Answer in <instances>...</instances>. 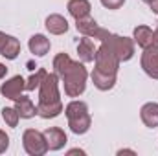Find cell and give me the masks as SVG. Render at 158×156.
I'll list each match as a JSON object with an SVG mask.
<instances>
[{
    "mask_svg": "<svg viewBox=\"0 0 158 156\" xmlns=\"http://www.w3.org/2000/svg\"><path fill=\"white\" fill-rule=\"evenodd\" d=\"M53 72L59 76L63 86H64V96L68 97H79L86 90V81H88V70L85 63L74 61L68 53H57L53 57Z\"/></svg>",
    "mask_w": 158,
    "mask_h": 156,
    "instance_id": "1",
    "label": "cell"
},
{
    "mask_svg": "<svg viewBox=\"0 0 158 156\" xmlns=\"http://www.w3.org/2000/svg\"><path fill=\"white\" fill-rule=\"evenodd\" d=\"M59 83L61 79L55 72H48L39 86V101H37V116L42 119H53L64 112V105L61 101V92H59Z\"/></svg>",
    "mask_w": 158,
    "mask_h": 156,
    "instance_id": "2",
    "label": "cell"
},
{
    "mask_svg": "<svg viewBox=\"0 0 158 156\" xmlns=\"http://www.w3.org/2000/svg\"><path fill=\"white\" fill-rule=\"evenodd\" d=\"M64 116L68 119V127L74 134H86L92 127V116L88 112V105L85 101L72 99L66 107H64Z\"/></svg>",
    "mask_w": 158,
    "mask_h": 156,
    "instance_id": "3",
    "label": "cell"
},
{
    "mask_svg": "<svg viewBox=\"0 0 158 156\" xmlns=\"http://www.w3.org/2000/svg\"><path fill=\"white\" fill-rule=\"evenodd\" d=\"M107 48H110V51L119 59V63H127L134 57L136 51V44L131 37H123V35H116V33H109L105 39L101 40Z\"/></svg>",
    "mask_w": 158,
    "mask_h": 156,
    "instance_id": "4",
    "label": "cell"
},
{
    "mask_svg": "<svg viewBox=\"0 0 158 156\" xmlns=\"http://www.w3.org/2000/svg\"><path fill=\"white\" fill-rule=\"evenodd\" d=\"M22 147L26 154L30 156H44L48 153V143L44 138V132L37 129H26L22 134Z\"/></svg>",
    "mask_w": 158,
    "mask_h": 156,
    "instance_id": "5",
    "label": "cell"
},
{
    "mask_svg": "<svg viewBox=\"0 0 158 156\" xmlns=\"http://www.w3.org/2000/svg\"><path fill=\"white\" fill-rule=\"evenodd\" d=\"M94 63H96V68L98 70H101V72H105V74H116L118 76V70H119V59L110 51V48H107L103 42L99 44V48L96 50V59H94Z\"/></svg>",
    "mask_w": 158,
    "mask_h": 156,
    "instance_id": "6",
    "label": "cell"
},
{
    "mask_svg": "<svg viewBox=\"0 0 158 156\" xmlns=\"http://www.w3.org/2000/svg\"><path fill=\"white\" fill-rule=\"evenodd\" d=\"M76 30H77L81 35L90 37V39H96V40H103L109 33H110V31H107L105 28H101V26L96 22V18H92L90 15L76 20Z\"/></svg>",
    "mask_w": 158,
    "mask_h": 156,
    "instance_id": "7",
    "label": "cell"
},
{
    "mask_svg": "<svg viewBox=\"0 0 158 156\" xmlns=\"http://www.w3.org/2000/svg\"><path fill=\"white\" fill-rule=\"evenodd\" d=\"M24 90H26V79L22 76H13V77L6 79V83H2V86H0V94L11 101L20 97Z\"/></svg>",
    "mask_w": 158,
    "mask_h": 156,
    "instance_id": "8",
    "label": "cell"
},
{
    "mask_svg": "<svg viewBox=\"0 0 158 156\" xmlns=\"http://www.w3.org/2000/svg\"><path fill=\"white\" fill-rule=\"evenodd\" d=\"M44 138L48 143V151H61L66 143H68V136L61 127H48L44 130Z\"/></svg>",
    "mask_w": 158,
    "mask_h": 156,
    "instance_id": "9",
    "label": "cell"
},
{
    "mask_svg": "<svg viewBox=\"0 0 158 156\" xmlns=\"http://www.w3.org/2000/svg\"><path fill=\"white\" fill-rule=\"evenodd\" d=\"M140 66L151 79L158 81V50L156 48L143 50V53L140 57Z\"/></svg>",
    "mask_w": 158,
    "mask_h": 156,
    "instance_id": "10",
    "label": "cell"
},
{
    "mask_svg": "<svg viewBox=\"0 0 158 156\" xmlns=\"http://www.w3.org/2000/svg\"><path fill=\"white\" fill-rule=\"evenodd\" d=\"M90 79H92V83H94V86H96L98 90H101V92H109V90H112V88L116 86L118 76H116V74H105V72L94 68L92 74H90Z\"/></svg>",
    "mask_w": 158,
    "mask_h": 156,
    "instance_id": "11",
    "label": "cell"
},
{
    "mask_svg": "<svg viewBox=\"0 0 158 156\" xmlns=\"http://www.w3.org/2000/svg\"><path fill=\"white\" fill-rule=\"evenodd\" d=\"M20 40L13 35H4V39L0 40V55L6 57L7 61H15L20 55Z\"/></svg>",
    "mask_w": 158,
    "mask_h": 156,
    "instance_id": "12",
    "label": "cell"
},
{
    "mask_svg": "<svg viewBox=\"0 0 158 156\" xmlns=\"http://www.w3.org/2000/svg\"><path fill=\"white\" fill-rule=\"evenodd\" d=\"M28 48H30V51H31L35 57H44V55L50 51L52 42H50V39H48L46 35H42V33H35V35L30 37Z\"/></svg>",
    "mask_w": 158,
    "mask_h": 156,
    "instance_id": "13",
    "label": "cell"
},
{
    "mask_svg": "<svg viewBox=\"0 0 158 156\" xmlns=\"http://www.w3.org/2000/svg\"><path fill=\"white\" fill-rule=\"evenodd\" d=\"M44 26H46L48 33H52V35H63V33L68 31V20H66L63 15H59V13L48 15Z\"/></svg>",
    "mask_w": 158,
    "mask_h": 156,
    "instance_id": "14",
    "label": "cell"
},
{
    "mask_svg": "<svg viewBox=\"0 0 158 156\" xmlns=\"http://www.w3.org/2000/svg\"><path fill=\"white\" fill-rule=\"evenodd\" d=\"M140 119L145 127L149 129H156L158 127V103L149 101L145 105H142L140 109Z\"/></svg>",
    "mask_w": 158,
    "mask_h": 156,
    "instance_id": "15",
    "label": "cell"
},
{
    "mask_svg": "<svg viewBox=\"0 0 158 156\" xmlns=\"http://www.w3.org/2000/svg\"><path fill=\"white\" fill-rule=\"evenodd\" d=\"M96 46H94V40L90 39V37H85L83 35V39H79L77 42V55H79V61L81 63H94V59H96Z\"/></svg>",
    "mask_w": 158,
    "mask_h": 156,
    "instance_id": "16",
    "label": "cell"
},
{
    "mask_svg": "<svg viewBox=\"0 0 158 156\" xmlns=\"http://www.w3.org/2000/svg\"><path fill=\"white\" fill-rule=\"evenodd\" d=\"M132 40L134 44H138L142 50H147V48H155L153 46V30L149 26H136L134 31H132Z\"/></svg>",
    "mask_w": 158,
    "mask_h": 156,
    "instance_id": "17",
    "label": "cell"
},
{
    "mask_svg": "<svg viewBox=\"0 0 158 156\" xmlns=\"http://www.w3.org/2000/svg\"><path fill=\"white\" fill-rule=\"evenodd\" d=\"M15 109L19 112L20 119H31L37 116V105H33V101L28 96H20L15 99Z\"/></svg>",
    "mask_w": 158,
    "mask_h": 156,
    "instance_id": "18",
    "label": "cell"
},
{
    "mask_svg": "<svg viewBox=\"0 0 158 156\" xmlns=\"http://www.w3.org/2000/svg\"><path fill=\"white\" fill-rule=\"evenodd\" d=\"M66 9H68V13L77 20V18H83V17H88V15H90L92 6H90L88 0H68Z\"/></svg>",
    "mask_w": 158,
    "mask_h": 156,
    "instance_id": "19",
    "label": "cell"
},
{
    "mask_svg": "<svg viewBox=\"0 0 158 156\" xmlns=\"http://www.w3.org/2000/svg\"><path fill=\"white\" fill-rule=\"evenodd\" d=\"M2 117L6 121V125L11 127V129H15L19 125V121H20V116H19V112H17L15 107H4L2 109Z\"/></svg>",
    "mask_w": 158,
    "mask_h": 156,
    "instance_id": "20",
    "label": "cell"
},
{
    "mask_svg": "<svg viewBox=\"0 0 158 156\" xmlns=\"http://www.w3.org/2000/svg\"><path fill=\"white\" fill-rule=\"evenodd\" d=\"M48 72L44 70V68H39L35 74H31L30 77L26 79V90L28 92H33L35 88H39L40 86V83H42V79H44V76H46Z\"/></svg>",
    "mask_w": 158,
    "mask_h": 156,
    "instance_id": "21",
    "label": "cell"
},
{
    "mask_svg": "<svg viewBox=\"0 0 158 156\" xmlns=\"http://www.w3.org/2000/svg\"><path fill=\"white\" fill-rule=\"evenodd\" d=\"M99 2H101V6L107 7V9H119V7L125 4V0H99Z\"/></svg>",
    "mask_w": 158,
    "mask_h": 156,
    "instance_id": "22",
    "label": "cell"
},
{
    "mask_svg": "<svg viewBox=\"0 0 158 156\" xmlns=\"http://www.w3.org/2000/svg\"><path fill=\"white\" fill-rule=\"evenodd\" d=\"M9 149V136L6 134V130L0 129V154H4Z\"/></svg>",
    "mask_w": 158,
    "mask_h": 156,
    "instance_id": "23",
    "label": "cell"
},
{
    "mask_svg": "<svg viewBox=\"0 0 158 156\" xmlns=\"http://www.w3.org/2000/svg\"><path fill=\"white\" fill-rule=\"evenodd\" d=\"M6 76H7V66L0 61V79H6Z\"/></svg>",
    "mask_w": 158,
    "mask_h": 156,
    "instance_id": "24",
    "label": "cell"
},
{
    "mask_svg": "<svg viewBox=\"0 0 158 156\" xmlns=\"http://www.w3.org/2000/svg\"><path fill=\"white\" fill-rule=\"evenodd\" d=\"M149 7H151V11H153L155 15H158V0H153V2L149 4Z\"/></svg>",
    "mask_w": 158,
    "mask_h": 156,
    "instance_id": "25",
    "label": "cell"
},
{
    "mask_svg": "<svg viewBox=\"0 0 158 156\" xmlns=\"http://www.w3.org/2000/svg\"><path fill=\"white\" fill-rule=\"evenodd\" d=\"M153 46L158 50V26H156V30L153 31Z\"/></svg>",
    "mask_w": 158,
    "mask_h": 156,
    "instance_id": "26",
    "label": "cell"
},
{
    "mask_svg": "<svg viewBox=\"0 0 158 156\" xmlns=\"http://www.w3.org/2000/svg\"><path fill=\"white\" fill-rule=\"evenodd\" d=\"M66 154H68V156H72V154H85V151H83V149H70Z\"/></svg>",
    "mask_w": 158,
    "mask_h": 156,
    "instance_id": "27",
    "label": "cell"
},
{
    "mask_svg": "<svg viewBox=\"0 0 158 156\" xmlns=\"http://www.w3.org/2000/svg\"><path fill=\"white\" fill-rule=\"evenodd\" d=\"M118 154L121 156V154H136V153H134V151H131V149H119Z\"/></svg>",
    "mask_w": 158,
    "mask_h": 156,
    "instance_id": "28",
    "label": "cell"
},
{
    "mask_svg": "<svg viewBox=\"0 0 158 156\" xmlns=\"http://www.w3.org/2000/svg\"><path fill=\"white\" fill-rule=\"evenodd\" d=\"M142 2H145V4H151V2H153V0H142Z\"/></svg>",
    "mask_w": 158,
    "mask_h": 156,
    "instance_id": "29",
    "label": "cell"
}]
</instances>
